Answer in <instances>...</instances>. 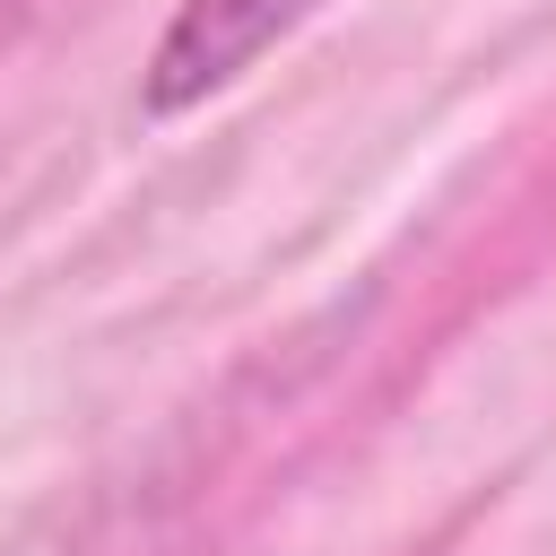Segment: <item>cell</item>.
<instances>
[{
	"instance_id": "6da1fadb",
	"label": "cell",
	"mask_w": 556,
	"mask_h": 556,
	"mask_svg": "<svg viewBox=\"0 0 556 556\" xmlns=\"http://www.w3.org/2000/svg\"><path fill=\"white\" fill-rule=\"evenodd\" d=\"M321 0H182L174 26L156 35L148 52V78H139V104L148 113H191L208 104L217 87H235L269 43H287Z\"/></svg>"
}]
</instances>
